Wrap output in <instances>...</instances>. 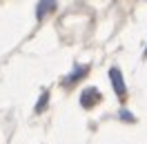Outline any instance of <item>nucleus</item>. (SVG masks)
<instances>
[{
  "label": "nucleus",
  "instance_id": "nucleus-1",
  "mask_svg": "<svg viewBox=\"0 0 147 144\" xmlns=\"http://www.w3.org/2000/svg\"><path fill=\"white\" fill-rule=\"evenodd\" d=\"M109 78H111V87H114V91H116V95H118V98H125L127 89H125V82H123V73L114 67V69L109 71Z\"/></svg>",
  "mask_w": 147,
  "mask_h": 144
},
{
  "label": "nucleus",
  "instance_id": "nucleus-2",
  "mask_svg": "<svg viewBox=\"0 0 147 144\" xmlns=\"http://www.w3.org/2000/svg\"><path fill=\"white\" fill-rule=\"evenodd\" d=\"M98 98H100V93L96 89H87V91H83V95H80V104H83L85 109H89L98 102Z\"/></svg>",
  "mask_w": 147,
  "mask_h": 144
},
{
  "label": "nucleus",
  "instance_id": "nucleus-3",
  "mask_svg": "<svg viewBox=\"0 0 147 144\" xmlns=\"http://www.w3.org/2000/svg\"><path fill=\"white\" fill-rule=\"evenodd\" d=\"M54 0H40V2H38V9H36V16L38 18H45L47 16V11H51L54 9Z\"/></svg>",
  "mask_w": 147,
  "mask_h": 144
},
{
  "label": "nucleus",
  "instance_id": "nucleus-4",
  "mask_svg": "<svg viewBox=\"0 0 147 144\" xmlns=\"http://www.w3.org/2000/svg\"><path fill=\"white\" fill-rule=\"evenodd\" d=\"M85 73H87V67H80V69H76V71H74L71 75H69V78H67V82H69V84H71V82H76V80H80V75H85Z\"/></svg>",
  "mask_w": 147,
  "mask_h": 144
},
{
  "label": "nucleus",
  "instance_id": "nucleus-5",
  "mask_svg": "<svg viewBox=\"0 0 147 144\" xmlns=\"http://www.w3.org/2000/svg\"><path fill=\"white\" fill-rule=\"evenodd\" d=\"M47 98H49V93H42V98H40V102L36 104V111H42V109H45V104H47Z\"/></svg>",
  "mask_w": 147,
  "mask_h": 144
},
{
  "label": "nucleus",
  "instance_id": "nucleus-6",
  "mask_svg": "<svg viewBox=\"0 0 147 144\" xmlns=\"http://www.w3.org/2000/svg\"><path fill=\"white\" fill-rule=\"evenodd\" d=\"M120 115H123V117H125V120H127V122H131V120H134V117H131V115H129V111H120Z\"/></svg>",
  "mask_w": 147,
  "mask_h": 144
}]
</instances>
